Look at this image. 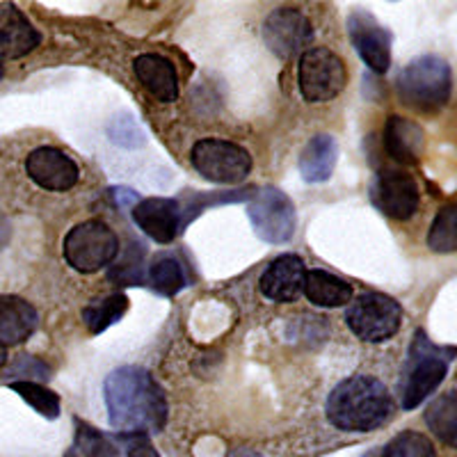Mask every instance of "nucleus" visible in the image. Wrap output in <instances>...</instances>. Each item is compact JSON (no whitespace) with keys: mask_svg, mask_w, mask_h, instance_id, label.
<instances>
[{"mask_svg":"<svg viewBox=\"0 0 457 457\" xmlns=\"http://www.w3.org/2000/svg\"><path fill=\"white\" fill-rule=\"evenodd\" d=\"M3 76H5V64H3V60H0V80H3Z\"/></svg>","mask_w":457,"mask_h":457,"instance_id":"obj_32","label":"nucleus"},{"mask_svg":"<svg viewBox=\"0 0 457 457\" xmlns=\"http://www.w3.org/2000/svg\"><path fill=\"white\" fill-rule=\"evenodd\" d=\"M62 254L73 270L92 275L112 263L120 254V238L101 220H87L71 228L62 243Z\"/></svg>","mask_w":457,"mask_h":457,"instance_id":"obj_5","label":"nucleus"},{"mask_svg":"<svg viewBox=\"0 0 457 457\" xmlns=\"http://www.w3.org/2000/svg\"><path fill=\"white\" fill-rule=\"evenodd\" d=\"M419 186L405 170L385 167L370 183V202L391 220H410L419 211Z\"/></svg>","mask_w":457,"mask_h":457,"instance_id":"obj_10","label":"nucleus"},{"mask_svg":"<svg viewBox=\"0 0 457 457\" xmlns=\"http://www.w3.org/2000/svg\"><path fill=\"white\" fill-rule=\"evenodd\" d=\"M348 83V71L341 57L329 48H309L300 55L297 85L307 104H328L337 99Z\"/></svg>","mask_w":457,"mask_h":457,"instance_id":"obj_6","label":"nucleus"},{"mask_svg":"<svg viewBox=\"0 0 457 457\" xmlns=\"http://www.w3.org/2000/svg\"><path fill=\"white\" fill-rule=\"evenodd\" d=\"M64 457H120V448H114V444L99 430L76 419V436Z\"/></svg>","mask_w":457,"mask_h":457,"instance_id":"obj_24","label":"nucleus"},{"mask_svg":"<svg viewBox=\"0 0 457 457\" xmlns=\"http://www.w3.org/2000/svg\"><path fill=\"white\" fill-rule=\"evenodd\" d=\"M394 395L385 382L370 375H353L332 389L328 419L343 432H373L394 414Z\"/></svg>","mask_w":457,"mask_h":457,"instance_id":"obj_2","label":"nucleus"},{"mask_svg":"<svg viewBox=\"0 0 457 457\" xmlns=\"http://www.w3.org/2000/svg\"><path fill=\"white\" fill-rule=\"evenodd\" d=\"M133 220L151 240L167 245L177 238L183 228L181 202L167 197L142 199L133 206Z\"/></svg>","mask_w":457,"mask_h":457,"instance_id":"obj_14","label":"nucleus"},{"mask_svg":"<svg viewBox=\"0 0 457 457\" xmlns=\"http://www.w3.org/2000/svg\"><path fill=\"white\" fill-rule=\"evenodd\" d=\"M26 174L44 190L64 193L79 183L80 170L64 151L55 146H39L28 154Z\"/></svg>","mask_w":457,"mask_h":457,"instance_id":"obj_13","label":"nucleus"},{"mask_svg":"<svg viewBox=\"0 0 457 457\" xmlns=\"http://www.w3.org/2000/svg\"><path fill=\"white\" fill-rule=\"evenodd\" d=\"M5 364H7V348L0 345V366H5Z\"/></svg>","mask_w":457,"mask_h":457,"instance_id":"obj_31","label":"nucleus"},{"mask_svg":"<svg viewBox=\"0 0 457 457\" xmlns=\"http://www.w3.org/2000/svg\"><path fill=\"white\" fill-rule=\"evenodd\" d=\"M42 35L28 21V16L12 3L0 5V60H16L35 51Z\"/></svg>","mask_w":457,"mask_h":457,"instance_id":"obj_16","label":"nucleus"},{"mask_svg":"<svg viewBox=\"0 0 457 457\" xmlns=\"http://www.w3.org/2000/svg\"><path fill=\"white\" fill-rule=\"evenodd\" d=\"M348 32L354 51L375 73H386L391 67V32L375 21L369 12L357 10L348 19Z\"/></svg>","mask_w":457,"mask_h":457,"instance_id":"obj_12","label":"nucleus"},{"mask_svg":"<svg viewBox=\"0 0 457 457\" xmlns=\"http://www.w3.org/2000/svg\"><path fill=\"white\" fill-rule=\"evenodd\" d=\"M366 457H379V453H378V455H375V453H369V455H366Z\"/></svg>","mask_w":457,"mask_h":457,"instance_id":"obj_33","label":"nucleus"},{"mask_svg":"<svg viewBox=\"0 0 457 457\" xmlns=\"http://www.w3.org/2000/svg\"><path fill=\"white\" fill-rule=\"evenodd\" d=\"M455 391H448V394L439 395L436 400H432L430 407L426 411V421L430 426V430L435 432L444 444L448 446H455L457 444V414H455Z\"/></svg>","mask_w":457,"mask_h":457,"instance_id":"obj_23","label":"nucleus"},{"mask_svg":"<svg viewBox=\"0 0 457 457\" xmlns=\"http://www.w3.org/2000/svg\"><path fill=\"white\" fill-rule=\"evenodd\" d=\"M190 162L206 181L220 186H236L250 177L252 156L236 142L204 137L193 146Z\"/></svg>","mask_w":457,"mask_h":457,"instance_id":"obj_7","label":"nucleus"},{"mask_svg":"<svg viewBox=\"0 0 457 457\" xmlns=\"http://www.w3.org/2000/svg\"><path fill=\"white\" fill-rule=\"evenodd\" d=\"M302 293L307 295V300L316 307L322 309H334L343 307L353 302V286L341 277H334L325 270H307L304 277V288Z\"/></svg>","mask_w":457,"mask_h":457,"instance_id":"obj_21","label":"nucleus"},{"mask_svg":"<svg viewBox=\"0 0 457 457\" xmlns=\"http://www.w3.org/2000/svg\"><path fill=\"white\" fill-rule=\"evenodd\" d=\"M151 288L158 293V295L174 297L183 291L187 286L186 272H183L181 263L174 259H161L154 263L149 272Z\"/></svg>","mask_w":457,"mask_h":457,"instance_id":"obj_26","label":"nucleus"},{"mask_svg":"<svg viewBox=\"0 0 457 457\" xmlns=\"http://www.w3.org/2000/svg\"><path fill=\"white\" fill-rule=\"evenodd\" d=\"M423 145H426V133L416 121L398 117V114L386 120L382 146L391 161L398 165H414L421 158Z\"/></svg>","mask_w":457,"mask_h":457,"instance_id":"obj_18","label":"nucleus"},{"mask_svg":"<svg viewBox=\"0 0 457 457\" xmlns=\"http://www.w3.org/2000/svg\"><path fill=\"white\" fill-rule=\"evenodd\" d=\"M453 76L448 62L436 55L411 60L395 80L400 101L421 112H436L451 101Z\"/></svg>","mask_w":457,"mask_h":457,"instance_id":"obj_4","label":"nucleus"},{"mask_svg":"<svg viewBox=\"0 0 457 457\" xmlns=\"http://www.w3.org/2000/svg\"><path fill=\"white\" fill-rule=\"evenodd\" d=\"M247 218H250L256 236L265 243H288L295 234V206L279 187L268 186L252 195V202L247 204Z\"/></svg>","mask_w":457,"mask_h":457,"instance_id":"obj_9","label":"nucleus"},{"mask_svg":"<svg viewBox=\"0 0 457 457\" xmlns=\"http://www.w3.org/2000/svg\"><path fill=\"white\" fill-rule=\"evenodd\" d=\"M338 161V145L332 136H316L300 154V174L307 183H325L332 179Z\"/></svg>","mask_w":457,"mask_h":457,"instance_id":"obj_20","label":"nucleus"},{"mask_svg":"<svg viewBox=\"0 0 457 457\" xmlns=\"http://www.w3.org/2000/svg\"><path fill=\"white\" fill-rule=\"evenodd\" d=\"M39 325L35 307L23 297L0 295V345H19L35 334Z\"/></svg>","mask_w":457,"mask_h":457,"instance_id":"obj_19","label":"nucleus"},{"mask_svg":"<svg viewBox=\"0 0 457 457\" xmlns=\"http://www.w3.org/2000/svg\"><path fill=\"white\" fill-rule=\"evenodd\" d=\"M428 247L439 254L455 252L457 247V211L455 206H446L439 211L428 234Z\"/></svg>","mask_w":457,"mask_h":457,"instance_id":"obj_27","label":"nucleus"},{"mask_svg":"<svg viewBox=\"0 0 457 457\" xmlns=\"http://www.w3.org/2000/svg\"><path fill=\"white\" fill-rule=\"evenodd\" d=\"M453 350L436 348L423 332H416V338L410 345V357L400 378V407L403 410H416L423 400L435 394L436 386L446 379L448 364H451Z\"/></svg>","mask_w":457,"mask_h":457,"instance_id":"obj_3","label":"nucleus"},{"mask_svg":"<svg viewBox=\"0 0 457 457\" xmlns=\"http://www.w3.org/2000/svg\"><path fill=\"white\" fill-rule=\"evenodd\" d=\"M142 256H145V245L133 243L130 252L126 254L124 263L110 272V279L120 281L121 286H140L142 284Z\"/></svg>","mask_w":457,"mask_h":457,"instance_id":"obj_29","label":"nucleus"},{"mask_svg":"<svg viewBox=\"0 0 457 457\" xmlns=\"http://www.w3.org/2000/svg\"><path fill=\"white\" fill-rule=\"evenodd\" d=\"M117 442L126 457H161L154 448L149 432H121L117 435Z\"/></svg>","mask_w":457,"mask_h":457,"instance_id":"obj_30","label":"nucleus"},{"mask_svg":"<svg viewBox=\"0 0 457 457\" xmlns=\"http://www.w3.org/2000/svg\"><path fill=\"white\" fill-rule=\"evenodd\" d=\"M307 277V265L297 254H284L268 265V270L261 275V293L270 302L288 304L302 295Z\"/></svg>","mask_w":457,"mask_h":457,"instance_id":"obj_15","label":"nucleus"},{"mask_svg":"<svg viewBox=\"0 0 457 457\" xmlns=\"http://www.w3.org/2000/svg\"><path fill=\"white\" fill-rule=\"evenodd\" d=\"M379 457H436V451L426 435L405 430L382 448Z\"/></svg>","mask_w":457,"mask_h":457,"instance_id":"obj_28","label":"nucleus"},{"mask_svg":"<svg viewBox=\"0 0 457 457\" xmlns=\"http://www.w3.org/2000/svg\"><path fill=\"white\" fill-rule=\"evenodd\" d=\"M129 309V297L124 293H112V295L99 297V300H92L87 307L83 309V322L87 325V329L92 334H101L120 322L121 316Z\"/></svg>","mask_w":457,"mask_h":457,"instance_id":"obj_22","label":"nucleus"},{"mask_svg":"<svg viewBox=\"0 0 457 457\" xmlns=\"http://www.w3.org/2000/svg\"><path fill=\"white\" fill-rule=\"evenodd\" d=\"M265 46L281 60L302 55L313 42V26L295 7H279L263 23Z\"/></svg>","mask_w":457,"mask_h":457,"instance_id":"obj_11","label":"nucleus"},{"mask_svg":"<svg viewBox=\"0 0 457 457\" xmlns=\"http://www.w3.org/2000/svg\"><path fill=\"white\" fill-rule=\"evenodd\" d=\"M133 71L142 87L162 104H174L179 99V73L167 57L156 53H145L133 60Z\"/></svg>","mask_w":457,"mask_h":457,"instance_id":"obj_17","label":"nucleus"},{"mask_svg":"<svg viewBox=\"0 0 457 457\" xmlns=\"http://www.w3.org/2000/svg\"><path fill=\"white\" fill-rule=\"evenodd\" d=\"M350 332L366 343H385L398 334L403 325V309L385 293H364L350 302L345 312Z\"/></svg>","mask_w":457,"mask_h":457,"instance_id":"obj_8","label":"nucleus"},{"mask_svg":"<svg viewBox=\"0 0 457 457\" xmlns=\"http://www.w3.org/2000/svg\"><path fill=\"white\" fill-rule=\"evenodd\" d=\"M110 426L120 432H161L167 423V398L149 370L121 366L105 378Z\"/></svg>","mask_w":457,"mask_h":457,"instance_id":"obj_1","label":"nucleus"},{"mask_svg":"<svg viewBox=\"0 0 457 457\" xmlns=\"http://www.w3.org/2000/svg\"><path fill=\"white\" fill-rule=\"evenodd\" d=\"M10 389L21 395L37 414L46 416V419L60 416V395L53 394L46 386L37 385L32 379H16V382H10Z\"/></svg>","mask_w":457,"mask_h":457,"instance_id":"obj_25","label":"nucleus"}]
</instances>
